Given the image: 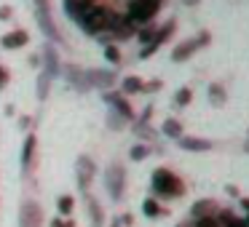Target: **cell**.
<instances>
[{"mask_svg": "<svg viewBox=\"0 0 249 227\" xmlns=\"http://www.w3.org/2000/svg\"><path fill=\"white\" fill-rule=\"evenodd\" d=\"M163 134L166 136H179L182 134V126H179L177 120H166V123H163Z\"/></svg>", "mask_w": 249, "mask_h": 227, "instance_id": "19", "label": "cell"}, {"mask_svg": "<svg viewBox=\"0 0 249 227\" xmlns=\"http://www.w3.org/2000/svg\"><path fill=\"white\" fill-rule=\"evenodd\" d=\"M188 3H196V0H188Z\"/></svg>", "mask_w": 249, "mask_h": 227, "instance_id": "31", "label": "cell"}, {"mask_svg": "<svg viewBox=\"0 0 249 227\" xmlns=\"http://www.w3.org/2000/svg\"><path fill=\"white\" fill-rule=\"evenodd\" d=\"M172 27H174V24H166V27H163V30H158V32H156V35H153V40H150V43H147V46H145V49H142V59H147V56H150V54H153V51H156V49H158V46H161V43H163V40H166V38H169V32H172Z\"/></svg>", "mask_w": 249, "mask_h": 227, "instance_id": "9", "label": "cell"}, {"mask_svg": "<svg viewBox=\"0 0 249 227\" xmlns=\"http://www.w3.org/2000/svg\"><path fill=\"white\" fill-rule=\"evenodd\" d=\"M86 209H89V222H91V227H102L105 225V211H102V206H99V200L89 198Z\"/></svg>", "mask_w": 249, "mask_h": 227, "instance_id": "8", "label": "cell"}, {"mask_svg": "<svg viewBox=\"0 0 249 227\" xmlns=\"http://www.w3.org/2000/svg\"><path fill=\"white\" fill-rule=\"evenodd\" d=\"M190 102V91L188 88H179L177 91V104H188Z\"/></svg>", "mask_w": 249, "mask_h": 227, "instance_id": "26", "label": "cell"}, {"mask_svg": "<svg viewBox=\"0 0 249 227\" xmlns=\"http://www.w3.org/2000/svg\"><path fill=\"white\" fill-rule=\"evenodd\" d=\"M6 83H8V70L6 67H0V88L6 86Z\"/></svg>", "mask_w": 249, "mask_h": 227, "instance_id": "27", "label": "cell"}, {"mask_svg": "<svg viewBox=\"0 0 249 227\" xmlns=\"http://www.w3.org/2000/svg\"><path fill=\"white\" fill-rule=\"evenodd\" d=\"M124 91H126V94H134V91H142V83L137 81V78H126V81H124Z\"/></svg>", "mask_w": 249, "mask_h": 227, "instance_id": "21", "label": "cell"}, {"mask_svg": "<svg viewBox=\"0 0 249 227\" xmlns=\"http://www.w3.org/2000/svg\"><path fill=\"white\" fill-rule=\"evenodd\" d=\"M142 211H145V216H153V219L163 214V209L158 206V200H153V198H147L145 203H142Z\"/></svg>", "mask_w": 249, "mask_h": 227, "instance_id": "17", "label": "cell"}, {"mask_svg": "<svg viewBox=\"0 0 249 227\" xmlns=\"http://www.w3.org/2000/svg\"><path fill=\"white\" fill-rule=\"evenodd\" d=\"M129 155H131V161H142V158L147 155V147H145V145H134Z\"/></svg>", "mask_w": 249, "mask_h": 227, "instance_id": "24", "label": "cell"}, {"mask_svg": "<svg viewBox=\"0 0 249 227\" xmlns=\"http://www.w3.org/2000/svg\"><path fill=\"white\" fill-rule=\"evenodd\" d=\"M105 99H107L110 107H115L121 115H124V118H131V107H129V104H126L124 99L118 97V94H110V91H107V94H105Z\"/></svg>", "mask_w": 249, "mask_h": 227, "instance_id": "13", "label": "cell"}, {"mask_svg": "<svg viewBox=\"0 0 249 227\" xmlns=\"http://www.w3.org/2000/svg\"><path fill=\"white\" fill-rule=\"evenodd\" d=\"M51 227H75V219L72 216H56V219H51Z\"/></svg>", "mask_w": 249, "mask_h": 227, "instance_id": "22", "label": "cell"}, {"mask_svg": "<svg viewBox=\"0 0 249 227\" xmlns=\"http://www.w3.org/2000/svg\"><path fill=\"white\" fill-rule=\"evenodd\" d=\"M196 227H222V222L217 216H204V219L196 222Z\"/></svg>", "mask_w": 249, "mask_h": 227, "instance_id": "23", "label": "cell"}, {"mask_svg": "<svg viewBox=\"0 0 249 227\" xmlns=\"http://www.w3.org/2000/svg\"><path fill=\"white\" fill-rule=\"evenodd\" d=\"M8 16H11V8L3 6V8H0V19H8Z\"/></svg>", "mask_w": 249, "mask_h": 227, "instance_id": "28", "label": "cell"}, {"mask_svg": "<svg viewBox=\"0 0 249 227\" xmlns=\"http://www.w3.org/2000/svg\"><path fill=\"white\" fill-rule=\"evenodd\" d=\"M49 81H51V75H49V72H43L40 81H38V97L40 99H46V94H49Z\"/></svg>", "mask_w": 249, "mask_h": 227, "instance_id": "20", "label": "cell"}, {"mask_svg": "<svg viewBox=\"0 0 249 227\" xmlns=\"http://www.w3.org/2000/svg\"><path fill=\"white\" fill-rule=\"evenodd\" d=\"M179 145L185 150H209V142H204V139H182Z\"/></svg>", "mask_w": 249, "mask_h": 227, "instance_id": "18", "label": "cell"}, {"mask_svg": "<svg viewBox=\"0 0 249 227\" xmlns=\"http://www.w3.org/2000/svg\"><path fill=\"white\" fill-rule=\"evenodd\" d=\"M91 6H94V0H65L67 14H70V16L75 19V22H78V19H81V16H83V14H86Z\"/></svg>", "mask_w": 249, "mask_h": 227, "instance_id": "7", "label": "cell"}, {"mask_svg": "<svg viewBox=\"0 0 249 227\" xmlns=\"http://www.w3.org/2000/svg\"><path fill=\"white\" fill-rule=\"evenodd\" d=\"M158 0H129V8H126V19L131 24H142L150 22L153 16L158 14Z\"/></svg>", "mask_w": 249, "mask_h": 227, "instance_id": "3", "label": "cell"}, {"mask_svg": "<svg viewBox=\"0 0 249 227\" xmlns=\"http://www.w3.org/2000/svg\"><path fill=\"white\" fill-rule=\"evenodd\" d=\"M89 83L91 86H110L113 83V72H105V70H94V72H89Z\"/></svg>", "mask_w": 249, "mask_h": 227, "instance_id": "14", "label": "cell"}, {"mask_svg": "<svg viewBox=\"0 0 249 227\" xmlns=\"http://www.w3.org/2000/svg\"><path fill=\"white\" fill-rule=\"evenodd\" d=\"M110 19H113V11H110V8L91 6L81 19H78V24H81L89 35H99V32H105V30L110 27Z\"/></svg>", "mask_w": 249, "mask_h": 227, "instance_id": "1", "label": "cell"}, {"mask_svg": "<svg viewBox=\"0 0 249 227\" xmlns=\"http://www.w3.org/2000/svg\"><path fill=\"white\" fill-rule=\"evenodd\" d=\"M56 209H59L62 216H72V211H75V198H72V195H59Z\"/></svg>", "mask_w": 249, "mask_h": 227, "instance_id": "15", "label": "cell"}, {"mask_svg": "<svg viewBox=\"0 0 249 227\" xmlns=\"http://www.w3.org/2000/svg\"><path fill=\"white\" fill-rule=\"evenodd\" d=\"M110 227H121V222H113V225H110Z\"/></svg>", "mask_w": 249, "mask_h": 227, "instance_id": "30", "label": "cell"}, {"mask_svg": "<svg viewBox=\"0 0 249 227\" xmlns=\"http://www.w3.org/2000/svg\"><path fill=\"white\" fill-rule=\"evenodd\" d=\"M228 227H249V225H244V222H236V219H233V222H231V225H228Z\"/></svg>", "mask_w": 249, "mask_h": 227, "instance_id": "29", "label": "cell"}, {"mask_svg": "<svg viewBox=\"0 0 249 227\" xmlns=\"http://www.w3.org/2000/svg\"><path fill=\"white\" fill-rule=\"evenodd\" d=\"M94 174H97V168H94L91 158H86V155L78 158V163H75V177H78V187H81L83 193L89 190V184H91Z\"/></svg>", "mask_w": 249, "mask_h": 227, "instance_id": "6", "label": "cell"}, {"mask_svg": "<svg viewBox=\"0 0 249 227\" xmlns=\"http://www.w3.org/2000/svg\"><path fill=\"white\" fill-rule=\"evenodd\" d=\"M19 227H43V209L35 200H24L19 209Z\"/></svg>", "mask_w": 249, "mask_h": 227, "instance_id": "5", "label": "cell"}, {"mask_svg": "<svg viewBox=\"0 0 249 227\" xmlns=\"http://www.w3.org/2000/svg\"><path fill=\"white\" fill-rule=\"evenodd\" d=\"M153 190H156L158 195H163V198H177V195L185 193L182 182H179L169 168H158V171H153Z\"/></svg>", "mask_w": 249, "mask_h": 227, "instance_id": "2", "label": "cell"}, {"mask_svg": "<svg viewBox=\"0 0 249 227\" xmlns=\"http://www.w3.org/2000/svg\"><path fill=\"white\" fill-rule=\"evenodd\" d=\"M33 158H35V136L30 134L27 139H24V150H22V168H24V171H30Z\"/></svg>", "mask_w": 249, "mask_h": 227, "instance_id": "12", "label": "cell"}, {"mask_svg": "<svg viewBox=\"0 0 249 227\" xmlns=\"http://www.w3.org/2000/svg\"><path fill=\"white\" fill-rule=\"evenodd\" d=\"M124 182H126V171H124V166L113 163V166L107 168V174H105V184H107L110 198H115V200L124 198Z\"/></svg>", "mask_w": 249, "mask_h": 227, "instance_id": "4", "label": "cell"}, {"mask_svg": "<svg viewBox=\"0 0 249 227\" xmlns=\"http://www.w3.org/2000/svg\"><path fill=\"white\" fill-rule=\"evenodd\" d=\"M206 43V35H201V38H196V40H188V43H182V46H177L174 49V59H188V54H193L196 49H201V46Z\"/></svg>", "mask_w": 249, "mask_h": 227, "instance_id": "10", "label": "cell"}, {"mask_svg": "<svg viewBox=\"0 0 249 227\" xmlns=\"http://www.w3.org/2000/svg\"><path fill=\"white\" fill-rule=\"evenodd\" d=\"M27 40H30V35L19 30V32L3 35V40H0V43H3V49H22V46H27Z\"/></svg>", "mask_w": 249, "mask_h": 227, "instance_id": "11", "label": "cell"}, {"mask_svg": "<svg viewBox=\"0 0 249 227\" xmlns=\"http://www.w3.org/2000/svg\"><path fill=\"white\" fill-rule=\"evenodd\" d=\"M158 3H161V0H158Z\"/></svg>", "mask_w": 249, "mask_h": 227, "instance_id": "32", "label": "cell"}, {"mask_svg": "<svg viewBox=\"0 0 249 227\" xmlns=\"http://www.w3.org/2000/svg\"><path fill=\"white\" fill-rule=\"evenodd\" d=\"M105 56H107V62H115V65L121 62V54H118L115 46H107V49H105Z\"/></svg>", "mask_w": 249, "mask_h": 227, "instance_id": "25", "label": "cell"}, {"mask_svg": "<svg viewBox=\"0 0 249 227\" xmlns=\"http://www.w3.org/2000/svg\"><path fill=\"white\" fill-rule=\"evenodd\" d=\"M212 214H214V203L212 200H198L196 203V209H193L196 219H204V216H212Z\"/></svg>", "mask_w": 249, "mask_h": 227, "instance_id": "16", "label": "cell"}]
</instances>
